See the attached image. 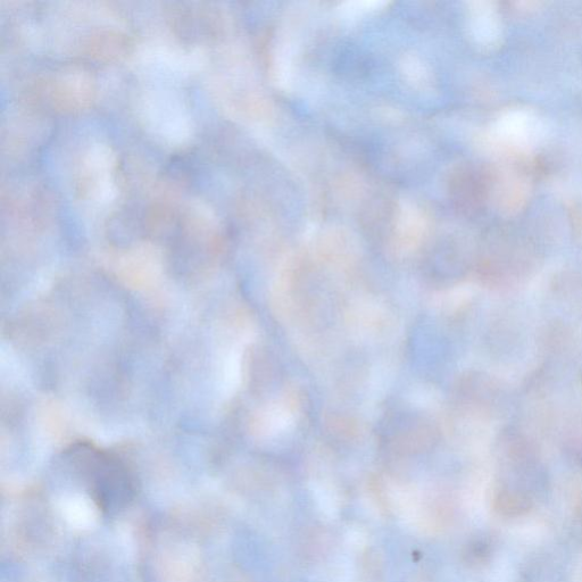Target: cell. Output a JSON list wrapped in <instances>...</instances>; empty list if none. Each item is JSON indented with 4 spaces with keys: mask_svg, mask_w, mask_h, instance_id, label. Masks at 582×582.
<instances>
[{
    "mask_svg": "<svg viewBox=\"0 0 582 582\" xmlns=\"http://www.w3.org/2000/svg\"><path fill=\"white\" fill-rule=\"evenodd\" d=\"M82 468L85 469L91 492L96 501L104 509L110 510L113 506H120L130 500L133 492V482L130 473L124 464L103 452L80 450Z\"/></svg>",
    "mask_w": 582,
    "mask_h": 582,
    "instance_id": "6da1fadb",
    "label": "cell"
}]
</instances>
